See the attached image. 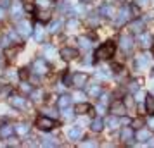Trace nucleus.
I'll return each instance as SVG.
<instances>
[{
	"label": "nucleus",
	"mask_w": 154,
	"mask_h": 148,
	"mask_svg": "<svg viewBox=\"0 0 154 148\" xmlns=\"http://www.w3.org/2000/svg\"><path fill=\"white\" fill-rule=\"evenodd\" d=\"M114 50H116V45H114V43L112 42H106L104 45H100V47L95 50V59H99V60L109 59V57H112Z\"/></svg>",
	"instance_id": "f257e3e1"
},
{
	"label": "nucleus",
	"mask_w": 154,
	"mask_h": 148,
	"mask_svg": "<svg viewBox=\"0 0 154 148\" xmlns=\"http://www.w3.org/2000/svg\"><path fill=\"white\" fill-rule=\"evenodd\" d=\"M36 126H38V129H42V131H50L52 127H56V120L43 115V117H38L36 119Z\"/></svg>",
	"instance_id": "f03ea898"
},
{
	"label": "nucleus",
	"mask_w": 154,
	"mask_h": 148,
	"mask_svg": "<svg viewBox=\"0 0 154 148\" xmlns=\"http://www.w3.org/2000/svg\"><path fill=\"white\" fill-rule=\"evenodd\" d=\"M130 12H132V10H130V9H121V10H119V14H118V19H116V24H118V26H123V24H126V22L130 21V17H132V16H130Z\"/></svg>",
	"instance_id": "7ed1b4c3"
},
{
	"label": "nucleus",
	"mask_w": 154,
	"mask_h": 148,
	"mask_svg": "<svg viewBox=\"0 0 154 148\" xmlns=\"http://www.w3.org/2000/svg\"><path fill=\"white\" fill-rule=\"evenodd\" d=\"M23 4L21 2H14L12 5H11V16L14 17V19H21V16H23Z\"/></svg>",
	"instance_id": "20e7f679"
},
{
	"label": "nucleus",
	"mask_w": 154,
	"mask_h": 148,
	"mask_svg": "<svg viewBox=\"0 0 154 148\" xmlns=\"http://www.w3.org/2000/svg\"><path fill=\"white\" fill-rule=\"evenodd\" d=\"M17 31H19V35L21 36H29L31 35V24L28 21H19L17 24Z\"/></svg>",
	"instance_id": "39448f33"
},
{
	"label": "nucleus",
	"mask_w": 154,
	"mask_h": 148,
	"mask_svg": "<svg viewBox=\"0 0 154 148\" xmlns=\"http://www.w3.org/2000/svg\"><path fill=\"white\" fill-rule=\"evenodd\" d=\"M61 57H63L64 60H73L75 57H78V50L69 48V47H66V48L61 50Z\"/></svg>",
	"instance_id": "423d86ee"
},
{
	"label": "nucleus",
	"mask_w": 154,
	"mask_h": 148,
	"mask_svg": "<svg viewBox=\"0 0 154 148\" xmlns=\"http://www.w3.org/2000/svg\"><path fill=\"white\" fill-rule=\"evenodd\" d=\"M111 112L114 114V115H121V114H125L123 100H116V102H112L111 103Z\"/></svg>",
	"instance_id": "0eeeda50"
},
{
	"label": "nucleus",
	"mask_w": 154,
	"mask_h": 148,
	"mask_svg": "<svg viewBox=\"0 0 154 148\" xmlns=\"http://www.w3.org/2000/svg\"><path fill=\"white\" fill-rule=\"evenodd\" d=\"M139 43L144 47V48H149L151 45H152V36L149 35V33H142V35H139Z\"/></svg>",
	"instance_id": "6e6552de"
},
{
	"label": "nucleus",
	"mask_w": 154,
	"mask_h": 148,
	"mask_svg": "<svg viewBox=\"0 0 154 148\" xmlns=\"http://www.w3.org/2000/svg\"><path fill=\"white\" fill-rule=\"evenodd\" d=\"M87 79H88V76L87 74H82V72H76L75 76H73V85L76 86V88H82V86L87 83Z\"/></svg>",
	"instance_id": "1a4fd4ad"
},
{
	"label": "nucleus",
	"mask_w": 154,
	"mask_h": 148,
	"mask_svg": "<svg viewBox=\"0 0 154 148\" xmlns=\"http://www.w3.org/2000/svg\"><path fill=\"white\" fill-rule=\"evenodd\" d=\"M33 69H35V72L36 74H45V72H47V64H45V60H40V59H38V60H35V64H33Z\"/></svg>",
	"instance_id": "9d476101"
},
{
	"label": "nucleus",
	"mask_w": 154,
	"mask_h": 148,
	"mask_svg": "<svg viewBox=\"0 0 154 148\" xmlns=\"http://www.w3.org/2000/svg\"><path fill=\"white\" fill-rule=\"evenodd\" d=\"M11 105L23 110V109H26V98H23V97H12L11 98Z\"/></svg>",
	"instance_id": "9b49d317"
},
{
	"label": "nucleus",
	"mask_w": 154,
	"mask_h": 148,
	"mask_svg": "<svg viewBox=\"0 0 154 148\" xmlns=\"http://www.w3.org/2000/svg\"><path fill=\"white\" fill-rule=\"evenodd\" d=\"M14 131H16V129L11 126V124H5V126L0 127V138H11Z\"/></svg>",
	"instance_id": "f8f14e48"
},
{
	"label": "nucleus",
	"mask_w": 154,
	"mask_h": 148,
	"mask_svg": "<svg viewBox=\"0 0 154 148\" xmlns=\"http://www.w3.org/2000/svg\"><path fill=\"white\" fill-rule=\"evenodd\" d=\"M149 64H151V55L149 54H144V55H140L137 59V67H140V69L142 67H147Z\"/></svg>",
	"instance_id": "ddd939ff"
},
{
	"label": "nucleus",
	"mask_w": 154,
	"mask_h": 148,
	"mask_svg": "<svg viewBox=\"0 0 154 148\" xmlns=\"http://www.w3.org/2000/svg\"><path fill=\"white\" fill-rule=\"evenodd\" d=\"M135 138V133H133L132 127H123V131H121V140L123 141H130Z\"/></svg>",
	"instance_id": "4468645a"
},
{
	"label": "nucleus",
	"mask_w": 154,
	"mask_h": 148,
	"mask_svg": "<svg viewBox=\"0 0 154 148\" xmlns=\"http://www.w3.org/2000/svg\"><path fill=\"white\" fill-rule=\"evenodd\" d=\"M121 48L125 50V52H130L132 50V38L130 36H121Z\"/></svg>",
	"instance_id": "2eb2a0df"
},
{
	"label": "nucleus",
	"mask_w": 154,
	"mask_h": 148,
	"mask_svg": "<svg viewBox=\"0 0 154 148\" xmlns=\"http://www.w3.org/2000/svg\"><path fill=\"white\" fill-rule=\"evenodd\" d=\"M135 138H137L139 141H146V140L151 138V131H149V129H140V131H137Z\"/></svg>",
	"instance_id": "dca6fc26"
},
{
	"label": "nucleus",
	"mask_w": 154,
	"mask_h": 148,
	"mask_svg": "<svg viewBox=\"0 0 154 148\" xmlns=\"http://www.w3.org/2000/svg\"><path fill=\"white\" fill-rule=\"evenodd\" d=\"M71 97H68V95H63L61 98L57 100V105L61 107V109H64V107H69V103H71Z\"/></svg>",
	"instance_id": "f3484780"
},
{
	"label": "nucleus",
	"mask_w": 154,
	"mask_h": 148,
	"mask_svg": "<svg viewBox=\"0 0 154 148\" xmlns=\"http://www.w3.org/2000/svg\"><path fill=\"white\" fill-rule=\"evenodd\" d=\"M92 131H95V133H100L102 131V127H104V122L100 119H95V120H92Z\"/></svg>",
	"instance_id": "a211bd4d"
},
{
	"label": "nucleus",
	"mask_w": 154,
	"mask_h": 148,
	"mask_svg": "<svg viewBox=\"0 0 154 148\" xmlns=\"http://www.w3.org/2000/svg\"><path fill=\"white\" fill-rule=\"evenodd\" d=\"M68 134H69L71 140H80V138H82V129H80V127H71Z\"/></svg>",
	"instance_id": "6ab92c4d"
},
{
	"label": "nucleus",
	"mask_w": 154,
	"mask_h": 148,
	"mask_svg": "<svg viewBox=\"0 0 154 148\" xmlns=\"http://www.w3.org/2000/svg\"><path fill=\"white\" fill-rule=\"evenodd\" d=\"M100 93H102L100 85H90V88H88V95H90V97H99Z\"/></svg>",
	"instance_id": "aec40b11"
},
{
	"label": "nucleus",
	"mask_w": 154,
	"mask_h": 148,
	"mask_svg": "<svg viewBox=\"0 0 154 148\" xmlns=\"http://www.w3.org/2000/svg\"><path fill=\"white\" fill-rule=\"evenodd\" d=\"M146 109L149 114H154V97H151V95L146 98Z\"/></svg>",
	"instance_id": "412c9836"
},
{
	"label": "nucleus",
	"mask_w": 154,
	"mask_h": 148,
	"mask_svg": "<svg viewBox=\"0 0 154 148\" xmlns=\"http://www.w3.org/2000/svg\"><path fill=\"white\" fill-rule=\"evenodd\" d=\"M14 129H16V133L21 134V136H26V134H28V131H29V127L26 126V124H17Z\"/></svg>",
	"instance_id": "4be33fe9"
},
{
	"label": "nucleus",
	"mask_w": 154,
	"mask_h": 148,
	"mask_svg": "<svg viewBox=\"0 0 154 148\" xmlns=\"http://www.w3.org/2000/svg\"><path fill=\"white\" fill-rule=\"evenodd\" d=\"M106 124H107V127H109V129H116L121 122H119V119H116V117H109V119L106 120Z\"/></svg>",
	"instance_id": "5701e85b"
},
{
	"label": "nucleus",
	"mask_w": 154,
	"mask_h": 148,
	"mask_svg": "<svg viewBox=\"0 0 154 148\" xmlns=\"http://www.w3.org/2000/svg\"><path fill=\"white\" fill-rule=\"evenodd\" d=\"M35 40H36V42H42V40H43V28H42V24H36V26H35Z\"/></svg>",
	"instance_id": "b1692460"
},
{
	"label": "nucleus",
	"mask_w": 154,
	"mask_h": 148,
	"mask_svg": "<svg viewBox=\"0 0 154 148\" xmlns=\"http://www.w3.org/2000/svg\"><path fill=\"white\" fill-rule=\"evenodd\" d=\"M78 42H80V47H82V50H88L92 47V43H90V40H88V38H80V40H78Z\"/></svg>",
	"instance_id": "393cba45"
},
{
	"label": "nucleus",
	"mask_w": 154,
	"mask_h": 148,
	"mask_svg": "<svg viewBox=\"0 0 154 148\" xmlns=\"http://www.w3.org/2000/svg\"><path fill=\"white\" fill-rule=\"evenodd\" d=\"M61 26H63V21H56V22H52V24H50V28H49V31H50V33H59Z\"/></svg>",
	"instance_id": "a878e982"
},
{
	"label": "nucleus",
	"mask_w": 154,
	"mask_h": 148,
	"mask_svg": "<svg viewBox=\"0 0 154 148\" xmlns=\"http://www.w3.org/2000/svg\"><path fill=\"white\" fill-rule=\"evenodd\" d=\"M90 109H92V107L88 105V103H82V102H80V105H78L76 112H78V114H87Z\"/></svg>",
	"instance_id": "bb28decb"
},
{
	"label": "nucleus",
	"mask_w": 154,
	"mask_h": 148,
	"mask_svg": "<svg viewBox=\"0 0 154 148\" xmlns=\"http://www.w3.org/2000/svg\"><path fill=\"white\" fill-rule=\"evenodd\" d=\"M42 97H43L42 90H35V91H31V100H33V102H40Z\"/></svg>",
	"instance_id": "cd10ccee"
},
{
	"label": "nucleus",
	"mask_w": 154,
	"mask_h": 148,
	"mask_svg": "<svg viewBox=\"0 0 154 148\" xmlns=\"http://www.w3.org/2000/svg\"><path fill=\"white\" fill-rule=\"evenodd\" d=\"M142 28H144V22L142 21H137L132 24V31L133 33H142Z\"/></svg>",
	"instance_id": "c85d7f7f"
},
{
	"label": "nucleus",
	"mask_w": 154,
	"mask_h": 148,
	"mask_svg": "<svg viewBox=\"0 0 154 148\" xmlns=\"http://www.w3.org/2000/svg\"><path fill=\"white\" fill-rule=\"evenodd\" d=\"M100 12H102L106 17H114V9H112V7H107V5H106V7H102Z\"/></svg>",
	"instance_id": "c756f323"
},
{
	"label": "nucleus",
	"mask_w": 154,
	"mask_h": 148,
	"mask_svg": "<svg viewBox=\"0 0 154 148\" xmlns=\"http://www.w3.org/2000/svg\"><path fill=\"white\" fill-rule=\"evenodd\" d=\"M63 115L66 117V119H73V115H75V114H73V110H71L69 107H64V109H63Z\"/></svg>",
	"instance_id": "7c9ffc66"
},
{
	"label": "nucleus",
	"mask_w": 154,
	"mask_h": 148,
	"mask_svg": "<svg viewBox=\"0 0 154 148\" xmlns=\"http://www.w3.org/2000/svg\"><path fill=\"white\" fill-rule=\"evenodd\" d=\"M45 57L47 59H54V48H52V45H47L45 47Z\"/></svg>",
	"instance_id": "2f4dec72"
},
{
	"label": "nucleus",
	"mask_w": 154,
	"mask_h": 148,
	"mask_svg": "<svg viewBox=\"0 0 154 148\" xmlns=\"http://www.w3.org/2000/svg\"><path fill=\"white\" fill-rule=\"evenodd\" d=\"M73 100H76V102H83L85 95H83V93H80V91H76L75 95H73Z\"/></svg>",
	"instance_id": "473e14b6"
},
{
	"label": "nucleus",
	"mask_w": 154,
	"mask_h": 148,
	"mask_svg": "<svg viewBox=\"0 0 154 148\" xmlns=\"http://www.w3.org/2000/svg\"><path fill=\"white\" fill-rule=\"evenodd\" d=\"M49 17H50V14L47 12V10H45V12H40V14H38V19H40V21H49Z\"/></svg>",
	"instance_id": "72a5a7b5"
},
{
	"label": "nucleus",
	"mask_w": 154,
	"mask_h": 148,
	"mask_svg": "<svg viewBox=\"0 0 154 148\" xmlns=\"http://www.w3.org/2000/svg\"><path fill=\"white\" fill-rule=\"evenodd\" d=\"M43 147H54L56 145V141H52V138H45V141L42 143Z\"/></svg>",
	"instance_id": "f704fd0d"
},
{
	"label": "nucleus",
	"mask_w": 154,
	"mask_h": 148,
	"mask_svg": "<svg viewBox=\"0 0 154 148\" xmlns=\"http://www.w3.org/2000/svg\"><path fill=\"white\" fill-rule=\"evenodd\" d=\"M76 26H78V21H76V19H71V21H68V28H69V29H75Z\"/></svg>",
	"instance_id": "c9c22d12"
},
{
	"label": "nucleus",
	"mask_w": 154,
	"mask_h": 148,
	"mask_svg": "<svg viewBox=\"0 0 154 148\" xmlns=\"http://www.w3.org/2000/svg\"><path fill=\"white\" fill-rule=\"evenodd\" d=\"M28 76H29L28 71H26V69H21V72H19V78H21V79H26Z\"/></svg>",
	"instance_id": "e433bc0d"
},
{
	"label": "nucleus",
	"mask_w": 154,
	"mask_h": 148,
	"mask_svg": "<svg viewBox=\"0 0 154 148\" xmlns=\"http://www.w3.org/2000/svg\"><path fill=\"white\" fill-rule=\"evenodd\" d=\"M82 147H95V143H94V141H83Z\"/></svg>",
	"instance_id": "4c0bfd02"
},
{
	"label": "nucleus",
	"mask_w": 154,
	"mask_h": 148,
	"mask_svg": "<svg viewBox=\"0 0 154 148\" xmlns=\"http://www.w3.org/2000/svg\"><path fill=\"white\" fill-rule=\"evenodd\" d=\"M147 124H149V127H151V129H154V114H152V117L147 120Z\"/></svg>",
	"instance_id": "58836bf2"
},
{
	"label": "nucleus",
	"mask_w": 154,
	"mask_h": 148,
	"mask_svg": "<svg viewBox=\"0 0 154 148\" xmlns=\"http://www.w3.org/2000/svg\"><path fill=\"white\" fill-rule=\"evenodd\" d=\"M119 122H121V124H126V126H128V124H132V120L128 119V117H123V119L119 120Z\"/></svg>",
	"instance_id": "ea45409f"
},
{
	"label": "nucleus",
	"mask_w": 154,
	"mask_h": 148,
	"mask_svg": "<svg viewBox=\"0 0 154 148\" xmlns=\"http://www.w3.org/2000/svg\"><path fill=\"white\" fill-rule=\"evenodd\" d=\"M130 90H132V91H137V90H139V85H137V83H130Z\"/></svg>",
	"instance_id": "a19ab883"
},
{
	"label": "nucleus",
	"mask_w": 154,
	"mask_h": 148,
	"mask_svg": "<svg viewBox=\"0 0 154 148\" xmlns=\"http://www.w3.org/2000/svg\"><path fill=\"white\" fill-rule=\"evenodd\" d=\"M142 124H144V122H142V120H133V127H140V126H142Z\"/></svg>",
	"instance_id": "79ce46f5"
},
{
	"label": "nucleus",
	"mask_w": 154,
	"mask_h": 148,
	"mask_svg": "<svg viewBox=\"0 0 154 148\" xmlns=\"http://www.w3.org/2000/svg\"><path fill=\"white\" fill-rule=\"evenodd\" d=\"M23 91H31V88H29V85H23Z\"/></svg>",
	"instance_id": "37998d69"
},
{
	"label": "nucleus",
	"mask_w": 154,
	"mask_h": 148,
	"mask_svg": "<svg viewBox=\"0 0 154 148\" xmlns=\"http://www.w3.org/2000/svg\"><path fill=\"white\" fill-rule=\"evenodd\" d=\"M107 98H109L107 95H102V93H100V100H102V103H106V102H107Z\"/></svg>",
	"instance_id": "c03bdc74"
},
{
	"label": "nucleus",
	"mask_w": 154,
	"mask_h": 148,
	"mask_svg": "<svg viewBox=\"0 0 154 148\" xmlns=\"http://www.w3.org/2000/svg\"><path fill=\"white\" fill-rule=\"evenodd\" d=\"M90 24H92V26H94V24H99V19H97V17H95V19L90 17Z\"/></svg>",
	"instance_id": "a18cd8bd"
},
{
	"label": "nucleus",
	"mask_w": 154,
	"mask_h": 148,
	"mask_svg": "<svg viewBox=\"0 0 154 148\" xmlns=\"http://www.w3.org/2000/svg\"><path fill=\"white\" fill-rule=\"evenodd\" d=\"M97 110H99V114H104V105H99Z\"/></svg>",
	"instance_id": "49530a36"
},
{
	"label": "nucleus",
	"mask_w": 154,
	"mask_h": 148,
	"mask_svg": "<svg viewBox=\"0 0 154 148\" xmlns=\"http://www.w3.org/2000/svg\"><path fill=\"white\" fill-rule=\"evenodd\" d=\"M142 97H144V93H137V97H135V98H137V100H142Z\"/></svg>",
	"instance_id": "de8ad7c7"
},
{
	"label": "nucleus",
	"mask_w": 154,
	"mask_h": 148,
	"mask_svg": "<svg viewBox=\"0 0 154 148\" xmlns=\"http://www.w3.org/2000/svg\"><path fill=\"white\" fill-rule=\"evenodd\" d=\"M149 147H154V138H149Z\"/></svg>",
	"instance_id": "09e8293b"
},
{
	"label": "nucleus",
	"mask_w": 154,
	"mask_h": 148,
	"mask_svg": "<svg viewBox=\"0 0 154 148\" xmlns=\"http://www.w3.org/2000/svg\"><path fill=\"white\" fill-rule=\"evenodd\" d=\"M5 5H9V0H2V7H5Z\"/></svg>",
	"instance_id": "8fccbe9b"
},
{
	"label": "nucleus",
	"mask_w": 154,
	"mask_h": 148,
	"mask_svg": "<svg viewBox=\"0 0 154 148\" xmlns=\"http://www.w3.org/2000/svg\"><path fill=\"white\" fill-rule=\"evenodd\" d=\"M0 19H4V7H0Z\"/></svg>",
	"instance_id": "3c124183"
},
{
	"label": "nucleus",
	"mask_w": 154,
	"mask_h": 148,
	"mask_svg": "<svg viewBox=\"0 0 154 148\" xmlns=\"http://www.w3.org/2000/svg\"><path fill=\"white\" fill-rule=\"evenodd\" d=\"M147 2H149V0H142V4H147Z\"/></svg>",
	"instance_id": "603ef678"
}]
</instances>
